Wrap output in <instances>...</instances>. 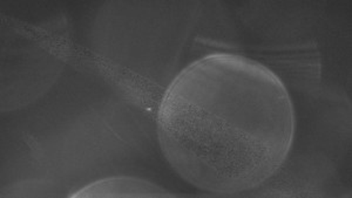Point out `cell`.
Segmentation results:
<instances>
[{
    "label": "cell",
    "instance_id": "2",
    "mask_svg": "<svg viewBox=\"0 0 352 198\" xmlns=\"http://www.w3.org/2000/svg\"><path fill=\"white\" fill-rule=\"evenodd\" d=\"M162 186L131 176H114L87 184L71 195L74 198L175 197Z\"/></svg>",
    "mask_w": 352,
    "mask_h": 198
},
{
    "label": "cell",
    "instance_id": "1",
    "mask_svg": "<svg viewBox=\"0 0 352 198\" xmlns=\"http://www.w3.org/2000/svg\"><path fill=\"white\" fill-rule=\"evenodd\" d=\"M287 87L268 67L214 53L184 68L161 99L156 133L164 159L200 190L235 195L277 174L295 136Z\"/></svg>",
    "mask_w": 352,
    "mask_h": 198
}]
</instances>
